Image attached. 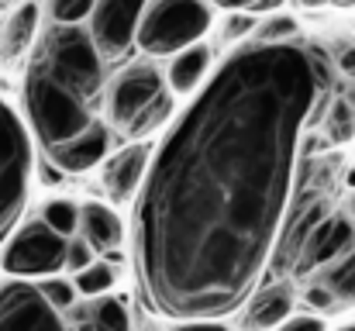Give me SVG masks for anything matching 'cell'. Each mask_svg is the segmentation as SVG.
Segmentation results:
<instances>
[{
    "label": "cell",
    "mask_w": 355,
    "mask_h": 331,
    "mask_svg": "<svg viewBox=\"0 0 355 331\" xmlns=\"http://www.w3.org/2000/svg\"><path fill=\"white\" fill-rule=\"evenodd\" d=\"M324 83L314 49L259 38L193 90L135 194L131 262L148 314L221 321L255 294Z\"/></svg>",
    "instance_id": "cell-1"
},
{
    "label": "cell",
    "mask_w": 355,
    "mask_h": 331,
    "mask_svg": "<svg viewBox=\"0 0 355 331\" xmlns=\"http://www.w3.org/2000/svg\"><path fill=\"white\" fill-rule=\"evenodd\" d=\"M28 66L42 69L45 76H52L87 104H94L104 90V59L97 56L87 28L80 24L52 21V28L35 38V52Z\"/></svg>",
    "instance_id": "cell-2"
},
{
    "label": "cell",
    "mask_w": 355,
    "mask_h": 331,
    "mask_svg": "<svg viewBox=\"0 0 355 331\" xmlns=\"http://www.w3.org/2000/svg\"><path fill=\"white\" fill-rule=\"evenodd\" d=\"M173 90L152 66H131L107 90L111 128L128 142H141L173 117Z\"/></svg>",
    "instance_id": "cell-3"
},
{
    "label": "cell",
    "mask_w": 355,
    "mask_h": 331,
    "mask_svg": "<svg viewBox=\"0 0 355 331\" xmlns=\"http://www.w3.org/2000/svg\"><path fill=\"white\" fill-rule=\"evenodd\" d=\"M90 108L94 104L80 101L73 90H66L62 83H55L42 69L28 66V73H24V114H28V128L42 148H52V145L80 135L94 121Z\"/></svg>",
    "instance_id": "cell-4"
},
{
    "label": "cell",
    "mask_w": 355,
    "mask_h": 331,
    "mask_svg": "<svg viewBox=\"0 0 355 331\" xmlns=\"http://www.w3.org/2000/svg\"><path fill=\"white\" fill-rule=\"evenodd\" d=\"M207 28L211 7L204 0H148L138 17L135 45L145 56H176L180 49L200 42Z\"/></svg>",
    "instance_id": "cell-5"
},
{
    "label": "cell",
    "mask_w": 355,
    "mask_h": 331,
    "mask_svg": "<svg viewBox=\"0 0 355 331\" xmlns=\"http://www.w3.org/2000/svg\"><path fill=\"white\" fill-rule=\"evenodd\" d=\"M31 187V138L24 121L0 101V241L17 228Z\"/></svg>",
    "instance_id": "cell-6"
},
{
    "label": "cell",
    "mask_w": 355,
    "mask_h": 331,
    "mask_svg": "<svg viewBox=\"0 0 355 331\" xmlns=\"http://www.w3.org/2000/svg\"><path fill=\"white\" fill-rule=\"evenodd\" d=\"M7 248H3V273L7 276H52L66 269V245L69 238H62L59 231H52L45 221H31L24 224L17 235H7Z\"/></svg>",
    "instance_id": "cell-7"
},
{
    "label": "cell",
    "mask_w": 355,
    "mask_h": 331,
    "mask_svg": "<svg viewBox=\"0 0 355 331\" xmlns=\"http://www.w3.org/2000/svg\"><path fill=\"white\" fill-rule=\"evenodd\" d=\"M145 3L148 0H94L87 35L101 59H124L135 49V31Z\"/></svg>",
    "instance_id": "cell-8"
},
{
    "label": "cell",
    "mask_w": 355,
    "mask_h": 331,
    "mask_svg": "<svg viewBox=\"0 0 355 331\" xmlns=\"http://www.w3.org/2000/svg\"><path fill=\"white\" fill-rule=\"evenodd\" d=\"M0 331H73L62 311H55L42 290L28 280H10L0 287Z\"/></svg>",
    "instance_id": "cell-9"
},
{
    "label": "cell",
    "mask_w": 355,
    "mask_h": 331,
    "mask_svg": "<svg viewBox=\"0 0 355 331\" xmlns=\"http://www.w3.org/2000/svg\"><path fill=\"white\" fill-rule=\"evenodd\" d=\"M148 155H152V148L145 142H128L124 148L101 159V187L111 204L135 201V194L145 180V169H148Z\"/></svg>",
    "instance_id": "cell-10"
},
{
    "label": "cell",
    "mask_w": 355,
    "mask_h": 331,
    "mask_svg": "<svg viewBox=\"0 0 355 331\" xmlns=\"http://www.w3.org/2000/svg\"><path fill=\"white\" fill-rule=\"evenodd\" d=\"M355 241V228L349 224L345 214H331V218L311 224V231L304 235V248L297 259V273H314L321 266H331L338 255L349 252V245Z\"/></svg>",
    "instance_id": "cell-11"
},
{
    "label": "cell",
    "mask_w": 355,
    "mask_h": 331,
    "mask_svg": "<svg viewBox=\"0 0 355 331\" xmlns=\"http://www.w3.org/2000/svg\"><path fill=\"white\" fill-rule=\"evenodd\" d=\"M107 148H111V131H107V124H101L94 117L80 135L45 148V155H49V162L59 173H87V169H94L107 155Z\"/></svg>",
    "instance_id": "cell-12"
},
{
    "label": "cell",
    "mask_w": 355,
    "mask_h": 331,
    "mask_svg": "<svg viewBox=\"0 0 355 331\" xmlns=\"http://www.w3.org/2000/svg\"><path fill=\"white\" fill-rule=\"evenodd\" d=\"M76 231L83 235V241L90 248H101V252H118L124 245V224H121L118 211L101 204V201H87L80 207V224Z\"/></svg>",
    "instance_id": "cell-13"
},
{
    "label": "cell",
    "mask_w": 355,
    "mask_h": 331,
    "mask_svg": "<svg viewBox=\"0 0 355 331\" xmlns=\"http://www.w3.org/2000/svg\"><path fill=\"white\" fill-rule=\"evenodd\" d=\"M207 69H211V49L207 45L193 42V45L180 49V56L169 66V90L173 94H193L204 83Z\"/></svg>",
    "instance_id": "cell-14"
},
{
    "label": "cell",
    "mask_w": 355,
    "mask_h": 331,
    "mask_svg": "<svg viewBox=\"0 0 355 331\" xmlns=\"http://www.w3.org/2000/svg\"><path fill=\"white\" fill-rule=\"evenodd\" d=\"M38 38V3H21L14 14H10V21H7V28H3V42H0V52H7V56H21V52H28L31 49V42Z\"/></svg>",
    "instance_id": "cell-15"
},
{
    "label": "cell",
    "mask_w": 355,
    "mask_h": 331,
    "mask_svg": "<svg viewBox=\"0 0 355 331\" xmlns=\"http://www.w3.org/2000/svg\"><path fill=\"white\" fill-rule=\"evenodd\" d=\"M286 314H293V297L286 287H276L269 294H262L255 304H252V314H248V328L255 331H272Z\"/></svg>",
    "instance_id": "cell-16"
},
{
    "label": "cell",
    "mask_w": 355,
    "mask_h": 331,
    "mask_svg": "<svg viewBox=\"0 0 355 331\" xmlns=\"http://www.w3.org/2000/svg\"><path fill=\"white\" fill-rule=\"evenodd\" d=\"M76 280H73V287H76V294H83V297H101V294H111V287L118 283V273H114V266H107V262H87L80 273H73Z\"/></svg>",
    "instance_id": "cell-17"
},
{
    "label": "cell",
    "mask_w": 355,
    "mask_h": 331,
    "mask_svg": "<svg viewBox=\"0 0 355 331\" xmlns=\"http://www.w3.org/2000/svg\"><path fill=\"white\" fill-rule=\"evenodd\" d=\"M97 304L90 307V325L94 331H131V321H128V311H124V300L121 297H94Z\"/></svg>",
    "instance_id": "cell-18"
},
{
    "label": "cell",
    "mask_w": 355,
    "mask_h": 331,
    "mask_svg": "<svg viewBox=\"0 0 355 331\" xmlns=\"http://www.w3.org/2000/svg\"><path fill=\"white\" fill-rule=\"evenodd\" d=\"M324 287L331 290L335 304H352V300H355V252L338 255V262L328 269Z\"/></svg>",
    "instance_id": "cell-19"
},
{
    "label": "cell",
    "mask_w": 355,
    "mask_h": 331,
    "mask_svg": "<svg viewBox=\"0 0 355 331\" xmlns=\"http://www.w3.org/2000/svg\"><path fill=\"white\" fill-rule=\"evenodd\" d=\"M42 221L52 228V231H59L62 238H69L73 231H76V224H80V207L73 204V201H49L45 207H42Z\"/></svg>",
    "instance_id": "cell-20"
},
{
    "label": "cell",
    "mask_w": 355,
    "mask_h": 331,
    "mask_svg": "<svg viewBox=\"0 0 355 331\" xmlns=\"http://www.w3.org/2000/svg\"><path fill=\"white\" fill-rule=\"evenodd\" d=\"M38 290H42V297H45L55 311H69V307H73V300H76V287H73L69 280H59L55 273H52Z\"/></svg>",
    "instance_id": "cell-21"
},
{
    "label": "cell",
    "mask_w": 355,
    "mask_h": 331,
    "mask_svg": "<svg viewBox=\"0 0 355 331\" xmlns=\"http://www.w3.org/2000/svg\"><path fill=\"white\" fill-rule=\"evenodd\" d=\"M94 10V0H52V21L59 24H80Z\"/></svg>",
    "instance_id": "cell-22"
},
{
    "label": "cell",
    "mask_w": 355,
    "mask_h": 331,
    "mask_svg": "<svg viewBox=\"0 0 355 331\" xmlns=\"http://www.w3.org/2000/svg\"><path fill=\"white\" fill-rule=\"evenodd\" d=\"M87 262H94V248L87 241H69L66 245V269L69 273H80Z\"/></svg>",
    "instance_id": "cell-23"
},
{
    "label": "cell",
    "mask_w": 355,
    "mask_h": 331,
    "mask_svg": "<svg viewBox=\"0 0 355 331\" xmlns=\"http://www.w3.org/2000/svg\"><path fill=\"white\" fill-rule=\"evenodd\" d=\"M272 331H328L321 318H311V314H286Z\"/></svg>",
    "instance_id": "cell-24"
},
{
    "label": "cell",
    "mask_w": 355,
    "mask_h": 331,
    "mask_svg": "<svg viewBox=\"0 0 355 331\" xmlns=\"http://www.w3.org/2000/svg\"><path fill=\"white\" fill-rule=\"evenodd\" d=\"M211 3H218L225 10H245V14H252V10H269V7H276L283 0H211Z\"/></svg>",
    "instance_id": "cell-25"
},
{
    "label": "cell",
    "mask_w": 355,
    "mask_h": 331,
    "mask_svg": "<svg viewBox=\"0 0 355 331\" xmlns=\"http://www.w3.org/2000/svg\"><path fill=\"white\" fill-rule=\"evenodd\" d=\"M293 31H297V21H290V17H276V21L266 24L262 42H279V38H286V35H293Z\"/></svg>",
    "instance_id": "cell-26"
},
{
    "label": "cell",
    "mask_w": 355,
    "mask_h": 331,
    "mask_svg": "<svg viewBox=\"0 0 355 331\" xmlns=\"http://www.w3.org/2000/svg\"><path fill=\"white\" fill-rule=\"evenodd\" d=\"M248 31H252V17H248L245 10H235V14L228 17V31H225V35H228V38H241V35H248Z\"/></svg>",
    "instance_id": "cell-27"
},
{
    "label": "cell",
    "mask_w": 355,
    "mask_h": 331,
    "mask_svg": "<svg viewBox=\"0 0 355 331\" xmlns=\"http://www.w3.org/2000/svg\"><path fill=\"white\" fill-rule=\"evenodd\" d=\"M307 304H311V307H321V311H331V307H338L328 287H314V290L307 294Z\"/></svg>",
    "instance_id": "cell-28"
},
{
    "label": "cell",
    "mask_w": 355,
    "mask_h": 331,
    "mask_svg": "<svg viewBox=\"0 0 355 331\" xmlns=\"http://www.w3.org/2000/svg\"><path fill=\"white\" fill-rule=\"evenodd\" d=\"M176 331H225L218 321H180Z\"/></svg>",
    "instance_id": "cell-29"
},
{
    "label": "cell",
    "mask_w": 355,
    "mask_h": 331,
    "mask_svg": "<svg viewBox=\"0 0 355 331\" xmlns=\"http://www.w3.org/2000/svg\"><path fill=\"white\" fill-rule=\"evenodd\" d=\"M328 3H335V7H355V0H328Z\"/></svg>",
    "instance_id": "cell-30"
},
{
    "label": "cell",
    "mask_w": 355,
    "mask_h": 331,
    "mask_svg": "<svg viewBox=\"0 0 355 331\" xmlns=\"http://www.w3.org/2000/svg\"><path fill=\"white\" fill-rule=\"evenodd\" d=\"M345 69H355V52H349V56H345Z\"/></svg>",
    "instance_id": "cell-31"
},
{
    "label": "cell",
    "mask_w": 355,
    "mask_h": 331,
    "mask_svg": "<svg viewBox=\"0 0 355 331\" xmlns=\"http://www.w3.org/2000/svg\"><path fill=\"white\" fill-rule=\"evenodd\" d=\"M349 214H352V221H355V194H352V201H349Z\"/></svg>",
    "instance_id": "cell-32"
},
{
    "label": "cell",
    "mask_w": 355,
    "mask_h": 331,
    "mask_svg": "<svg viewBox=\"0 0 355 331\" xmlns=\"http://www.w3.org/2000/svg\"><path fill=\"white\" fill-rule=\"evenodd\" d=\"M338 331H355V325H345V328H338Z\"/></svg>",
    "instance_id": "cell-33"
},
{
    "label": "cell",
    "mask_w": 355,
    "mask_h": 331,
    "mask_svg": "<svg viewBox=\"0 0 355 331\" xmlns=\"http://www.w3.org/2000/svg\"><path fill=\"white\" fill-rule=\"evenodd\" d=\"M0 56H3V52H0Z\"/></svg>",
    "instance_id": "cell-34"
}]
</instances>
